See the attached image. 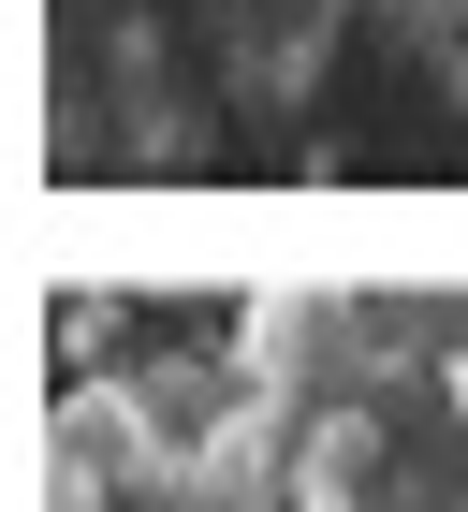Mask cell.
Listing matches in <instances>:
<instances>
[{
  "mask_svg": "<svg viewBox=\"0 0 468 512\" xmlns=\"http://www.w3.org/2000/svg\"><path fill=\"white\" fill-rule=\"evenodd\" d=\"M249 469L278 512H468V293H264Z\"/></svg>",
  "mask_w": 468,
  "mask_h": 512,
  "instance_id": "6da1fadb",
  "label": "cell"
},
{
  "mask_svg": "<svg viewBox=\"0 0 468 512\" xmlns=\"http://www.w3.org/2000/svg\"><path fill=\"white\" fill-rule=\"evenodd\" d=\"M176 15H191V30L220 44V59H234L249 88H293V74L322 59V30L351 15V0H176Z\"/></svg>",
  "mask_w": 468,
  "mask_h": 512,
  "instance_id": "7a4b0ae2",
  "label": "cell"
}]
</instances>
